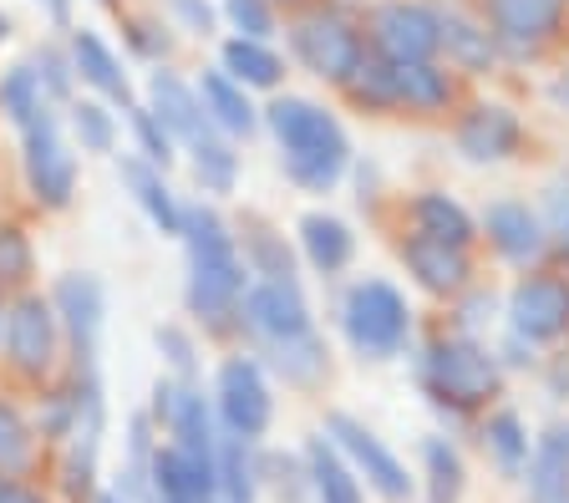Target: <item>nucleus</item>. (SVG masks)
Masks as SVG:
<instances>
[{
    "mask_svg": "<svg viewBox=\"0 0 569 503\" xmlns=\"http://www.w3.org/2000/svg\"><path fill=\"white\" fill-rule=\"evenodd\" d=\"M213 396H219V418H224V427L234 432V437H244V443L264 437V427H270V418H274V402H270V382H264L260 361L229 356L224 366H219Z\"/></svg>",
    "mask_w": 569,
    "mask_h": 503,
    "instance_id": "nucleus-8",
    "label": "nucleus"
},
{
    "mask_svg": "<svg viewBox=\"0 0 569 503\" xmlns=\"http://www.w3.org/2000/svg\"><path fill=\"white\" fill-rule=\"evenodd\" d=\"M529 483L539 503H565L569 499V427H555L549 437H539L529 463Z\"/></svg>",
    "mask_w": 569,
    "mask_h": 503,
    "instance_id": "nucleus-25",
    "label": "nucleus"
},
{
    "mask_svg": "<svg viewBox=\"0 0 569 503\" xmlns=\"http://www.w3.org/2000/svg\"><path fill=\"white\" fill-rule=\"evenodd\" d=\"M254 479L260 467H254L249 443L224 427L213 443V503H254Z\"/></svg>",
    "mask_w": 569,
    "mask_h": 503,
    "instance_id": "nucleus-21",
    "label": "nucleus"
},
{
    "mask_svg": "<svg viewBox=\"0 0 569 503\" xmlns=\"http://www.w3.org/2000/svg\"><path fill=\"white\" fill-rule=\"evenodd\" d=\"M71 72L82 77L87 87H97L102 97H112V102H122V108H132V87H128V72H122V61L112 57V47H107L97 31H71Z\"/></svg>",
    "mask_w": 569,
    "mask_h": 503,
    "instance_id": "nucleus-16",
    "label": "nucleus"
},
{
    "mask_svg": "<svg viewBox=\"0 0 569 503\" xmlns=\"http://www.w3.org/2000/svg\"><path fill=\"white\" fill-rule=\"evenodd\" d=\"M193 92H199L203 112H209V122H213V128H219V132H234V138H249V132L260 128V112L249 108L244 87H239V82H229L224 72H203Z\"/></svg>",
    "mask_w": 569,
    "mask_h": 503,
    "instance_id": "nucleus-22",
    "label": "nucleus"
},
{
    "mask_svg": "<svg viewBox=\"0 0 569 503\" xmlns=\"http://www.w3.org/2000/svg\"><path fill=\"white\" fill-rule=\"evenodd\" d=\"M178 234L189 244V290H183L189 311L203 325H224L239 311L249 280V264L234 250V234L209 204H183V229Z\"/></svg>",
    "mask_w": 569,
    "mask_h": 503,
    "instance_id": "nucleus-1",
    "label": "nucleus"
},
{
    "mask_svg": "<svg viewBox=\"0 0 569 503\" xmlns=\"http://www.w3.org/2000/svg\"><path fill=\"white\" fill-rule=\"evenodd\" d=\"M153 341H158V351L168 356V366H173L178 376H193V366H199V351H193V341H189V331H178V325H158L153 331Z\"/></svg>",
    "mask_w": 569,
    "mask_h": 503,
    "instance_id": "nucleus-43",
    "label": "nucleus"
},
{
    "mask_svg": "<svg viewBox=\"0 0 569 503\" xmlns=\"http://www.w3.org/2000/svg\"><path fill=\"white\" fill-rule=\"evenodd\" d=\"M189 163H193V179H199L203 193H229L234 189V179H239V158H234V148H229L219 132H209L203 143L189 148Z\"/></svg>",
    "mask_w": 569,
    "mask_h": 503,
    "instance_id": "nucleus-30",
    "label": "nucleus"
},
{
    "mask_svg": "<svg viewBox=\"0 0 569 503\" xmlns=\"http://www.w3.org/2000/svg\"><path fill=\"white\" fill-rule=\"evenodd\" d=\"M412 214H417V234H427V240H442L452 250H462V244L473 240V219L462 214L448 193H422L412 204Z\"/></svg>",
    "mask_w": 569,
    "mask_h": 503,
    "instance_id": "nucleus-27",
    "label": "nucleus"
},
{
    "mask_svg": "<svg viewBox=\"0 0 569 503\" xmlns=\"http://www.w3.org/2000/svg\"><path fill=\"white\" fill-rule=\"evenodd\" d=\"M71 132H77L82 153H112L118 143V122L102 102H71Z\"/></svg>",
    "mask_w": 569,
    "mask_h": 503,
    "instance_id": "nucleus-36",
    "label": "nucleus"
},
{
    "mask_svg": "<svg viewBox=\"0 0 569 503\" xmlns=\"http://www.w3.org/2000/svg\"><path fill=\"white\" fill-rule=\"evenodd\" d=\"M244 244H249V250H244L249 270H260L264 280H296V260H290V250L274 240L270 229H254Z\"/></svg>",
    "mask_w": 569,
    "mask_h": 503,
    "instance_id": "nucleus-37",
    "label": "nucleus"
},
{
    "mask_svg": "<svg viewBox=\"0 0 569 503\" xmlns=\"http://www.w3.org/2000/svg\"><path fill=\"white\" fill-rule=\"evenodd\" d=\"M128 37H132V47L142 51V57H168V47H173V41L163 37V26H153V21H128Z\"/></svg>",
    "mask_w": 569,
    "mask_h": 503,
    "instance_id": "nucleus-46",
    "label": "nucleus"
},
{
    "mask_svg": "<svg viewBox=\"0 0 569 503\" xmlns=\"http://www.w3.org/2000/svg\"><path fill=\"white\" fill-rule=\"evenodd\" d=\"M168 6H173V16H178L183 31H193V37H209L213 31V6L209 0H168Z\"/></svg>",
    "mask_w": 569,
    "mask_h": 503,
    "instance_id": "nucleus-45",
    "label": "nucleus"
},
{
    "mask_svg": "<svg viewBox=\"0 0 569 503\" xmlns=\"http://www.w3.org/2000/svg\"><path fill=\"white\" fill-rule=\"evenodd\" d=\"M422 386L452 408H478L498 392V366L473 341H432L422 356Z\"/></svg>",
    "mask_w": 569,
    "mask_h": 503,
    "instance_id": "nucleus-4",
    "label": "nucleus"
},
{
    "mask_svg": "<svg viewBox=\"0 0 569 503\" xmlns=\"http://www.w3.org/2000/svg\"><path fill=\"white\" fill-rule=\"evenodd\" d=\"M239 321H244V331L260 346H284V341L310 335V311L296 280H260V285H249L244 300H239Z\"/></svg>",
    "mask_w": 569,
    "mask_h": 503,
    "instance_id": "nucleus-7",
    "label": "nucleus"
},
{
    "mask_svg": "<svg viewBox=\"0 0 569 503\" xmlns=\"http://www.w3.org/2000/svg\"><path fill=\"white\" fill-rule=\"evenodd\" d=\"M326 432L336 437V447H346V453H351V463L367 473V483L381 493V499L402 503L407 493H412V479H407V467L397 463V457H391L387 447H381L377 437H371V432L361 427L356 418H346V412H331V418H326Z\"/></svg>",
    "mask_w": 569,
    "mask_h": 503,
    "instance_id": "nucleus-12",
    "label": "nucleus"
},
{
    "mask_svg": "<svg viewBox=\"0 0 569 503\" xmlns=\"http://www.w3.org/2000/svg\"><path fill=\"white\" fill-rule=\"evenodd\" d=\"M483 443H488V453L498 457V467H503V473H519V467L529 463V437H523V427H519V418H513V412H498V418L488 422Z\"/></svg>",
    "mask_w": 569,
    "mask_h": 503,
    "instance_id": "nucleus-35",
    "label": "nucleus"
},
{
    "mask_svg": "<svg viewBox=\"0 0 569 503\" xmlns=\"http://www.w3.org/2000/svg\"><path fill=\"white\" fill-rule=\"evenodd\" d=\"M371 41L391 67H427L442 51V26L438 11L427 6H407V0H387L371 16Z\"/></svg>",
    "mask_w": 569,
    "mask_h": 503,
    "instance_id": "nucleus-6",
    "label": "nucleus"
},
{
    "mask_svg": "<svg viewBox=\"0 0 569 503\" xmlns=\"http://www.w3.org/2000/svg\"><path fill=\"white\" fill-rule=\"evenodd\" d=\"M458 148L473 158V163H498V158H509L513 148H519V118H513L509 108L483 102V108H473L462 118Z\"/></svg>",
    "mask_w": 569,
    "mask_h": 503,
    "instance_id": "nucleus-18",
    "label": "nucleus"
},
{
    "mask_svg": "<svg viewBox=\"0 0 569 503\" xmlns=\"http://www.w3.org/2000/svg\"><path fill=\"white\" fill-rule=\"evenodd\" d=\"M0 331H6V311H0Z\"/></svg>",
    "mask_w": 569,
    "mask_h": 503,
    "instance_id": "nucleus-52",
    "label": "nucleus"
},
{
    "mask_svg": "<svg viewBox=\"0 0 569 503\" xmlns=\"http://www.w3.org/2000/svg\"><path fill=\"white\" fill-rule=\"evenodd\" d=\"M36 270V250L16 224H0V290L6 285H26Z\"/></svg>",
    "mask_w": 569,
    "mask_h": 503,
    "instance_id": "nucleus-39",
    "label": "nucleus"
},
{
    "mask_svg": "<svg viewBox=\"0 0 569 503\" xmlns=\"http://www.w3.org/2000/svg\"><path fill=\"white\" fill-rule=\"evenodd\" d=\"M57 311L51 300L41 295H21L6 311V356H11L16 372L26 376H47L51 361H57Z\"/></svg>",
    "mask_w": 569,
    "mask_h": 503,
    "instance_id": "nucleus-10",
    "label": "nucleus"
},
{
    "mask_svg": "<svg viewBox=\"0 0 569 503\" xmlns=\"http://www.w3.org/2000/svg\"><path fill=\"white\" fill-rule=\"evenodd\" d=\"M438 26H442V47H448V57H452V61H462L468 72H483L488 61H493V37H488L483 26L468 21V16L442 11V16H438Z\"/></svg>",
    "mask_w": 569,
    "mask_h": 503,
    "instance_id": "nucleus-29",
    "label": "nucleus"
},
{
    "mask_svg": "<svg viewBox=\"0 0 569 503\" xmlns=\"http://www.w3.org/2000/svg\"><path fill=\"white\" fill-rule=\"evenodd\" d=\"M0 503H47L36 489H26V483H16V479H6L0 483Z\"/></svg>",
    "mask_w": 569,
    "mask_h": 503,
    "instance_id": "nucleus-47",
    "label": "nucleus"
},
{
    "mask_svg": "<svg viewBox=\"0 0 569 503\" xmlns=\"http://www.w3.org/2000/svg\"><path fill=\"white\" fill-rule=\"evenodd\" d=\"M36 77H41L47 97H67L71 92V57H61L57 47H41L36 51Z\"/></svg>",
    "mask_w": 569,
    "mask_h": 503,
    "instance_id": "nucleus-44",
    "label": "nucleus"
},
{
    "mask_svg": "<svg viewBox=\"0 0 569 503\" xmlns=\"http://www.w3.org/2000/svg\"><path fill=\"white\" fill-rule=\"evenodd\" d=\"M488 240L498 244V254L513 264H529L533 254L545 250V229H539V219L529 214V204H493L483 219Z\"/></svg>",
    "mask_w": 569,
    "mask_h": 503,
    "instance_id": "nucleus-23",
    "label": "nucleus"
},
{
    "mask_svg": "<svg viewBox=\"0 0 569 503\" xmlns=\"http://www.w3.org/2000/svg\"><path fill=\"white\" fill-rule=\"evenodd\" d=\"M118 173H122V183L132 189V199L142 204V214L153 219V229H163V234H178V229H183V204H178L173 189L163 183V168H153L148 158H138V153H122Z\"/></svg>",
    "mask_w": 569,
    "mask_h": 503,
    "instance_id": "nucleus-17",
    "label": "nucleus"
},
{
    "mask_svg": "<svg viewBox=\"0 0 569 503\" xmlns=\"http://www.w3.org/2000/svg\"><path fill=\"white\" fill-rule=\"evenodd\" d=\"M31 463V427L16 408H0V479H16Z\"/></svg>",
    "mask_w": 569,
    "mask_h": 503,
    "instance_id": "nucleus-38",
    "label": "nucleus"
},
{
    "mask_svg": "<svg viewBox=\"0 0 569 503\" xmlns=\"http://www.w3.org/2000/svg\"><path fill=\"white\" fill-rule=\"evenodd\" d=\"M47 11H51V21H57V26H67V16H71V0H47Z\"/></svg>",
    "mask_w": 569,
    "mask_h": 503,
    "instance_id": "nucleus-48",
    "label": "nucleus"
},
{
    "mask_svg": "<svg viewBox=\"0 0 569 503\" xmlns=\"http://www.w3.org/2000/svg\"><path fill=\"white\" fill-rule=\"evenodd\" d=\"M128 122H132V138H138V158H148L153 168H168V163H173V138L158 128L153 112L132 102V108H128Z\"/></svg>",
    "mask_w": 569,
    "mask_h": 503,
    "instance_id": "nucleus-41",
    "label": "nucleus"
},
{
    "mask_svg": "<svg viewBox=\"0 0 569 503\" xmlns=\"http://www.w3.org/2000/svg\"><path fill=\"white\" fill-rule=\"evenodd\" d=\"M310 483H316L320 503H361V489L326 437H310Z\"/></svg>",
    "mask_w": 569,
    "mask_h": 503,
    "instance_id": "nucleus-31",
    "label": "nucleus"
},
{
    "mask_svg": "<svg viewBox=\"0 0 569 503\" xmlns=\"http://www.w3.org/2000/svg\"><path fill=\"white\" fill-rule=\"evenodd\" d=\"M351 97L356 102H367V108H402L397 102V67L391 61H367L361 57V67L351 72Z\"/></svg>",
    "mask_w": 569,
    "mask_h": 503,
    "instance_id": "nucleus-34",
    "label": "nucleus"
},
{
    "mask_svg": "<svg viewBox=\"0 0 569 503\" xmlns=\"http://www.w3.org/2000/svg\"><path fill=\"white\" fill-rule=\"evenodd\" d=\"M97 503H122V493H102V499H97Z\"/></svg>",
    "mask_w": 569,
    "mask_h": 503,
    "instance_id": "nucleus-51",
    "label": "nucleus"
},
{
    "mask_svg": "<svg viewBox=\"0 0 569 503\" xmlns=\"http://www.w3.org/2000/svg\"><path fill=\"white\" fill-rule=\"evenodd\" d=\"M153 503H213V467H199L178 447H163L153 453Z\"/></svg>",
    "mask_w": 569,
    "mask_h": 503,
    "instance_id": "nucleus-20",
    "label": "nucleus"
},
{
    "mask_svg": "<svg viewBox=\"0 0 569 503\" xmlns=\"http://www.w3.org/2000/svg\"><path fill=\"white\" fill-rule=\"evenodd\" d=\"M509 321L523 341H555L569 331V285L565 280H523L509 300Z\"/></svg>",
    "mask_w": 569,
    "mask_h": 503,
    "instance_id": "nucleus-14",
    "label": "nucleus"
},
{
    "mask_svg": "<svg viewBox=\"0 0 569 503\" xmlns=\"http://www.w3.org/2000/svg\"><path fill=\"white\" fill-rule=\"evenodd\" d=\"M224 16L244 41H270L274 37V16L270 0H224Z\"/></svg>",
    "mask_w": 569,
    "mask_h": 503,
    "instance_id": "nucleus-42",
    "label": "nucleus"
},
{
    "mask_svg": "<svg viewBox=\"0 0 569 503\" xmlns=\"http://www.w3.org/2000/svg\"><path fill=\"white\" fill-rule=\"evenodd\" d=\"M51 311L57 325H67L77 341V361H97V335H102V315H107V295L97 275H61L51 290Z\"/></svg>",
    "mask_w": 569,
    "mask_h": 503,
    "instance_id": "nucleus-13",
    "label": "nucleus"
},
{
    "mask_svg": "<svg viewBox=\"0 0 569 503\" xmlns=\"http://www.w3.org/2000/svg\"><path fill=\"white\" fill-rule=\"evenodd\" d=\"M219 72L229 77V82L239 87H280V72H284V61L274 57L264 41H224V51H219Z\"/></svg>",
    "mask_w": 569,
    "mask_h": 503,
    "instance_id": "nucleus-26",
    "label": "nucleus"
},
{
    "mask_svg": "<svg viewBox=\"0 0 569 503\" xmlns=\"http://www.w3.org/2000/svg\"><path fill=\"white\" fill-rule=\"evenodd\" d=\"M427 473H432V503H458L462 493V463L442 437L427 443Z\"/></svg>",
    "mask_w": 569,
    "mask_h": 503,
    "instance_id": "nucleus-40",
    "label": "nucleus"
},
{
    "mask_svg": "<svg viewBox=\"0 0 569 503\" xmlns=\"http://www.w3.org/2000/svg\"><path fill=\"white\" fill-rule=\"evenodd\" d=\"M559 6H565V0H488L493 37L509 51H533L549 31H555Z\"/></svg>",
    "mask_w": 569,
    "mask_h": 503,
    "instance_id": "nucleus-15",
    "label": "nucleus"
},
{
    "mask_svg": "<svg viewBox=\"0 0 569 503\" xmlns=\"http://www.w3.org/2000/svg\"><path fill=\"white\" fill-rule=\"evenodd\" d=\"M290 47H296V57L306 61L316 77H326V82H351V72L361 67V37L331 11L300 16V21L290 26Z\"/></svg>",
    "mask_w": 569,
    "mask_h": 503,
    "instance_id": "nucleus-9",
    "label": "nucleus"
},
{
    "mask_svg": "<svg viewBox=\"0 0 569 503\" xmlns=\"http://www.w3.org/2000/svg\"><path fill=\"white\" fill-rule=\"evenodd\" d=\"M555 234H559V244H565V254H569V209L559 204V224H555Z\"/></svg>",
    "mask_w": 569,
    "mask_h": 503,
    "instance_id": "nucleus-49",
    "label": "nucleus"
},
{
    "mask_svg": "<svg viewBox=\"0 0 569 503\" xmlns=\"http://www.w3.org/2000/svg\"><path fill=\"white\" fill-rule=\"evenodd\" d=\"M555 102H559V108H569V72L555 82Z\"/></svg>",
    "mask_w": 569,
    "mask_h": 503,
    "instance_id": "nucleus-50",
    "label": "nucleus"
},
{
    "mask_svg": "<svg viewBox=\"0 0 569 503\" xmlns=\"http://www.w3.org/2000/svg\"><path fill=\"white\" fill-rule=\"evenodd\" d=\"M264 356H270V366L284 376V382H310V376H320V366H326V346H320V335H300V341H284V346H264Z\"/></svg>",
    "mask_w": 569,
    "mask_h": 503,
    "instance_id": "nucleus-33",
    "label": "nucleus"
},
{
    "mask_svg": "<svg viewBox=\"0 0 569 503\" xmlns=\"http://www.w3.org/2000/svg\"><path fill=\"white\" fill-rule=\"evenodd\" d=\"M341 325H346V341L356 346V356L387 361L407 346L412 311H407V300L397 295L387 280H361V285L346 290Z\"/></svg>",
    "mask_w": 569,
    "mask_h": 503,
    "instance_id": "nucleus-3",
    "label": "nucleus"
},
{
    "mask_svg": "<svg viewBox=\"0 0 569 503\" xmlns=\"http://www.w3.org/2000/svg\"><path fill=\"white\" fill-rule=\"evenodd\" d=\"M402 260L432 295H452V290L468 285V254L452 250V244H442V240L412 234V240L402 244Z\"/></svg>",
    "mask_w": 569,
    "mask_h": 503,
    "instance_id": "nucleus-19",
    "label": "nucleus"
},
{
    "mask_svg": "<svg viewBox=\"0 0 569 503\" xmlns=\"http://www.w3.org/2000/svg\"><path fill=\"white\" fill-rule=\"evenodd\" d=\"M448 97H452V82L432 61H427V67H397V102H402V108L432 112V108H442Z\"/></svg>",
    "mask_w": 569,
    "mask_h": 503,
    "instance_id": "nucleus-32",
    "label": "nucleus"
},
{
    "mask_svg": "<svg viewBox=\"0 0 569 503\" xmlns=\"http://www.w3.org/2000/svg\"><path fill=\"white\" fill-rule=\"evenodd\" d=\"M300 250H306V260L316 264L320 275H336V270L351 264L356 240L336 214H306L300 219Z\"/></svg>",
    "mask_w": 569,
    "mask_h": 503,
    "instance_id": "nucleus-24",
    "label": "nucleus"
},
{
    "mask_svg": "<svg viewBox=\"0 0 569 503\" xmlns=\"http://www.w3.org/2000/svg\"><path fill=\"white\" fill-rule=\"evenodd\" d=\"M0 112L16 122V128H31L41 112H51L47 108V87H41V77H36V67H11V72L0 77Z\"/></svg>",
    "mask_w": 569,
    "mask_h": 503,
    "instance_id": "nucleus-28",
    "label": "nucleus"
},
{
    "mask_svg": "<svg viewBox=\"0 0 569 503\" xmlns=\"http://www.w3.org/2000/svg\"><path fill=\"white\" fill-rule=\"evenodd\" d=\"M274 143H280V163L290 173V183L310 193L336 189V179L351 163V143H346V128L331 118L326 108L306 102V97H274L264 108Z\"/></svg>",
    "mask_w": 569,
    "mask_h": 503,
    "instance_id": "nucleus-2",
    "label": "nucleus"
},
{
    "mask_svg": "<svg viewBox=\"0 0 569 503\" xmlns=\"http://www.w3.org/2000/svg\"><path fill=\"white\" fill-rule=\"evenodd\" d=\"M142 108L158 118V128L173 138V143H183V148H193V143H203L209 132H219L209 122V112H203V102H199V92H193L189 82L178 72H153L148 77V102Z\"/></svg>",
    "mask_w": 569,
    "mask_h": 503,
    "instance_id": "nucleus-11",
    "label": "nucleus"
},
{
    "mask_svg": "<svg viewBox=\"0 0 569 503\" xmlns=\"http://www.w3.org/2000/svg\"><path fill=\"white\" fill-rule=\"evenodd\" d=\"M26 183L41 209H67L77 193V153L61 138L57 112H41L26 128Z\"/></svg>",
    "mask_w": 569,
    "mask_h": 503,
    "instance_id": "nucleus-5",
    "label": "nucleus"
}]
</instances>
